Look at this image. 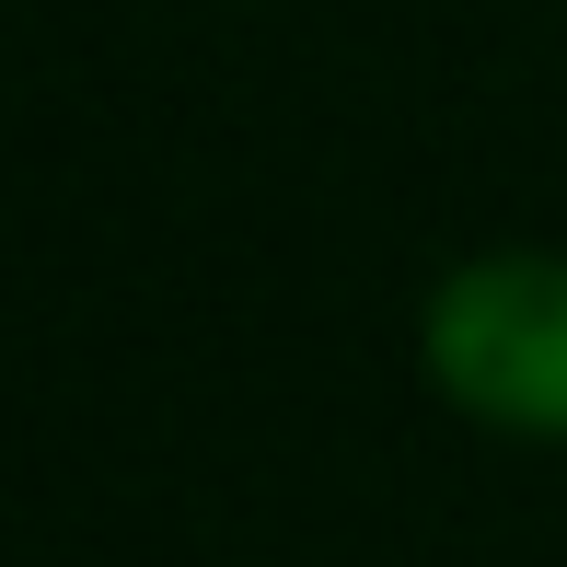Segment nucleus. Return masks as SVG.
<instances>
[{
    "label": "nucleus",
    "instance_id": "nucleus-1",
    "mask_svg": "<svg viewBox=\"0 0 567 567\" xmlns=\"http://www.w3.org/2000/svg\"><path fill=\"white\" fill-rule=\"evenodd\" d=\"M429 382L509 441H567V255H475L429 301Z\"/></svg>",
    "mask_w": 567,
    "mask_h": 567
}]
</instances>
